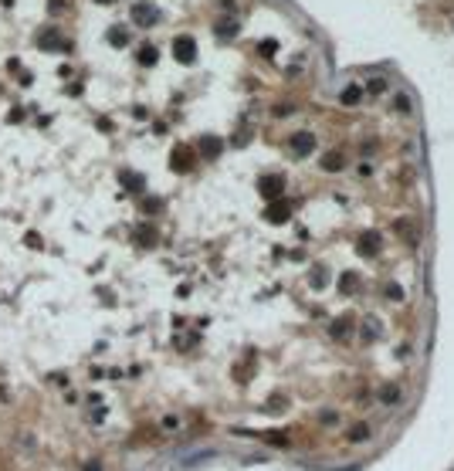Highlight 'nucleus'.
<instances>
[{"instance_id":"4468645a","label":"nucleus","mask_w":454,"mask_h":471,"mask_svg":"<svg viewBox=\"0 0 454 471\" xmlns=\"http://www.w3.org/2000/svg\"><path fill=\"white\" fill-rule=\"evenodd\" d=\"M98 4H109V0H98Z\"/></svg>"},{"instance_id":"423d86ee","label":"nucleus","mask_w":454,"mask_h":471,"mask_svg":"<svg viewBox=\"0 0 454 471\" xmlns=\"http://www.w3.org/2000/svg\"><path fill=\"white\" fill-rule=\"evenodd\" d=\"M268 217H271V220H285V217H288V207H285V204H274V207L268 210Z\"/></svg>"},{"instance_id":"20e7f679","label":"nucleus","mask_w":454,"mask_h":471,"mask_svg":"<svg viewBox=\"0 0 454 471\" xmlns=\"http://www.w3.org/2000/svg\"><path fill=\"white\" fill-rule=\"evenodd\" d=\"M360 98H363V88L360 85H349L346 92H342V105H356Z\"/></svg>"},{"instance_id":"0eeeda50","label":"nucleus","mask_w":454,"mask_h":471,"mask_svg":"<svg viewBox=\"0 0 454 471\" xmlns=\"http://www.w3.org/2000/svg\"><path fill=\"white\" fill-rule=\"evenodd\" d=\"M363 247H366V251H376V247H380V237L376 234H366V237H363Z\"/></svg>"},{"instance_id":"7ed1b4c3","label":"nucleus","mask_w":454,"mask_h":471,"mask_svg":"<svg viewBox=\"0 0 454 471\" xmlns=\"http://www.w3.org/2000/svg\"><path fill=\"white\" fill-rule=\"evenodd\" d=\"M292 146H295V153H312L315 139L309 136V132H295V136H292Z\"/></svg>"},{"instance_id":"1a4fd4ad","label":"nucleus","mask_w":454,"mask_h":471,"mask_svg":"<svg viewBox=\"0 0 454 471\" xmlns=\"http://www.w3.org/2000/svg\"><path fill=\"white\" fill-rule=\"evenodd\" d=\"M339 166H342V156H336V153L325 156V170H339Z\"/></svg>"},{"instance_id":"39448f33","label":"nucleus","mask_w":454,"mask_h":471,"mask_svg":"<svg viewBox=\"0 0 454 471\" xmlns=\"http://www.w3.org/2000/svg\"><path fill=\"white\" fill-rule=\"evenodd\" d=\"M139 61H142V65H153V61H156V47L146 44V47L139 51Z\"/></svg>"},{"instance_id":"f257e3e1","label":"nucleus","mask_w":454,"mask_h":471,"mask_svg":"<svg viewBox=\"0 0 454 471\" xmlns=\"http://www.w3.org/2000/svg\"><path fill=\"white\" fill-rule=\"evenodd\" d=\"M173 58H176L180 65H190V61L197 58V44H193V38H176V41H173Z\"/></svg>"},{"instance_id":"9b49d317","label":"nucleus","mask_w":454,"mask_h":471,"mask_svg":"<svg viewBox=\"0 0 454 471\" xmlns=\"http://www.w3.org/2000/svg\"><path fill=\"white\" fill-rule=\"evenodd\" d=\"M234 31H237L234 20H231V24H217V34H234Z\"/></svg>"},{"instance_id":"6e6552de","label":"nucleus","mask_w":454,"mask_h":471,"mask_svg":"<svg viewBox=\"0 0 454 471\" xmlns=\"http://www.w3.org/2000/svg\"><path fill=\"white\" fill-rule=\"evenodd\" d=\"M369 92H373V95L387 92V82H383V78H373V82H369Z\"/></svg>"},{"instance_id":"f03ea898","label":"nucleus","mask_w":454,"mask_h":471,"mask_svg":"<svg viewBox=\"0 0 454 471\" xmlns=\"http://www.w3.org/2000/svg\"><path fill=\"white\" fill-rule=\"evenodd\" d=\"M133 20L139 24V28H153V24L160 20V10L153 7V4H136V7H133Z\"/></svg>"},{"instance_id":"f8f14e48","label":"nucleus","mask_w":454,"mask_h":471,"mask_svg":"<svg viewBox=\"0 0 454 471\" xmlns=\"http://www.w3.org/2000/svg\"><path fill=\"white\" fill-rule=\"evenodd\" d=\"M112 41H115V44H125V31L115 28V31H112Z\"/></svg>"},{"instance_id":"ddd939ff","label":"nucleus","mask_w":454,"mask_h":471,"mask_svg":"<svg viewBox=\"0 0 454 471\" xmlns=\"http://www.w3.org/2000/svg\"><path fill=\"white\" fill-rule=\"evenodd\" d=\"M51 7H55V10H65V7H68V0H51Z\"/></svg>"},{"instance_id":"9d476101","label":"nucleus","mask_w":454,"mask_h":471,"mask_svg":"<svg viewBox=\"0 0 454 471\" xmlns=\"http://www.w3.org/2000/svg\"><path fill=\"white\" fill-rule=\"evenodd\" d=\"M261 187H265V193H274V190L282 187V180H265V183H261Z\"/></svg>"}]
</instances>
